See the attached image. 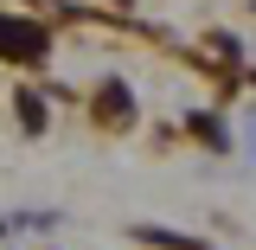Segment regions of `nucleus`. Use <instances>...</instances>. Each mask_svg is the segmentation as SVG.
Masks as SVG:
<instances>
[{
	"mask_svg": "<svg viewBox=\"0 0 256 250\" xmlns=\"http://www.w3.org/2000/svg\"><path fill=\"white\" fill-rule=\"evenodd\" d=\"M52 58V32L26 13H0V64H45Z\"/></svg>",
	"mask_w": 256,
	"mask_h": 250,
	"instance_id": "nucleus-1",
	"label": "nucleus"
},
{
	"mask_svg": "<svg viewBox=\"0 0 256 250\" xmlns=\"http://www.w3.org/2000/svg\"><path fill=\"white\" fill-rule=\"evenodd\" d=\"M96 122L102 128H128L134 122V90L128 84H102L96 90Z\"/></svg>",
	"mask_w": 256,
	"mask_h": 250,
	"instance_id": "nucleus-2",
	"label": "nucleus"
},
{
	"mask_svg": "<svg viewBox=\"0 0 256 250\" xmlns=\"http://www.w3.org/2000/svg\"><path fill=\"white\" fill-rule=\"evenodd\" d=\"M13 116H20V128L38 135V128H45V90H20L13 96Z\"/></svg>",
	"mask_w": 256,
	"mask_h": 250,
	"instance_id": "nucleus-3",
	"label": "nucleus"
},
{
	"mask_svg": "<svg viewBox=\"0 0 256 250\" xmlns=\"http://www.w3.org/2000/svg\"><path fill=\"white\" fill-rule=\"evenodd\" d=\"M134 237H141V244H160V250H205L198 237H180V231H160V224H141Z\"/></svg>",
	"mask_w": 256,
	"mask_h": 250,
	"instance_id": "nucleus-4",
	"label": "nucleus"
},
{
	"mask_svg": "<svg viewBox=\"0 0 256 250\" xmlns=\"http://www.w3.org/2000/svg\"><path fill=\"white\" fill-rule=\"evenodd\" d=\"M186 128L198 135V141H212V148H230V135H224V128L212 122V116H186Z\"/></svg>",
	"mask_w": 256,
	"mask_h": 250,
	"instance_id": "nucleus-5",
	"label": "nucleus"
}]
</instances>
